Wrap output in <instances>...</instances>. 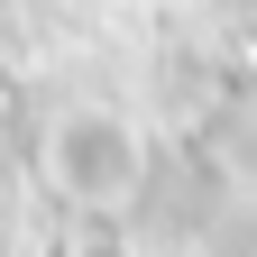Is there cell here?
I'll return each mask as SVG.
<instances>
[{"label": "cell", "mask_w": 257, "mask_h": 257, "mask_svg": "<svg viewBox=\"0 0 257 257\" xmlns=\"http://www.w3.org/2000/svg\"><path fill=\"white\" fill-rule=\"evenodd\" d=\"M55 184L74 193V202H119V193L138 184V138H128L119 119H74L55 138Z\"/></svg>", "instance_id": "1"}]
</instances>
